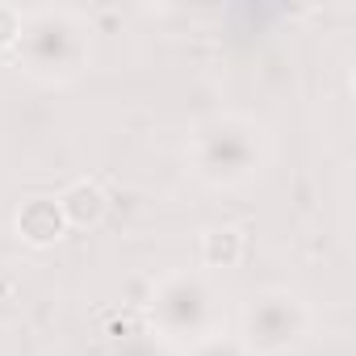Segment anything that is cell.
I'll list each match as a JSON object with an SVG mask.
<instances>
[{"mask_svg":"<svg viewBox=\"0 0 356 356\" xmlns=\"http://www.w3.org/2000/svg\"><path fill=\"white\" fill-rule=\"evenodd\" d=\"M63 210L55 206V202H47V197H34V202H26L22 206V214H17V231H22V239H30V243H55L59 235H63Z\"/></svg>","mask_w":356,"mask_h":356,"instance_id":"cell-1","label":"cell"},{"mask_svg":"<svg viewBox=\"0 0 356 356\" xmlns=\"http://www.w3.org/2000/svg\"><path fill=\"white\" fill-rule=\"evenodd\" d=\"M105 189L97 185V181H76V185H67V193L59 197V210H63V222H72V227H92V222H101V214H105Z\"/></svg>","mask_w":356,"mask_h":356,"instance_id":"cell-2","label":"cell"},{"mask_svg":"<svg viewBox=\"0 0 356 356\" xmlns=\"http://www.w3.org/2000/svg\"><path fill=\"white\" fill-rule=\"evenodd\" d=\"M202 256H206V264H222V268L239 264L243 260V231H235V227H210L202 235Z\"/></svg>","mask_w":356,"mask_h":356,"instance_id":"cell-3","label":"cell"},{"mask_svg":"<svg viewBox=\"0 0 356 356\" xmlns=\"http://www.w3.org/2000/svg\"><path fill=\"white\" fill-rule=\"evenodd\" d=\"M17 34H22V17H17L13 9H5V5H0V47H9Z\"/></svg>","mask_w":356,"mask_h":356,"instance_id":"cell-4","label":"cell"}]
</instances>
